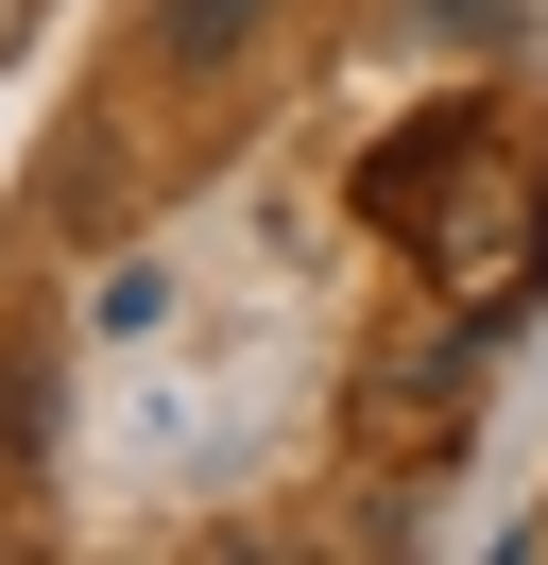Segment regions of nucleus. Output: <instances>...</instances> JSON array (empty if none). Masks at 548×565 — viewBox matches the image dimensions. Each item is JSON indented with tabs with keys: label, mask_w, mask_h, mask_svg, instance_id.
<instances>
[{
	"label": "nucleus",
	"mask_w": 548,
	"mask_h": 565,
	"mask_svg": "<svg viewBox=\"0 0 548 565\" xmlns=\"http://www.w3.org/2000/svg\"><path fill=\"white\" fill-rule=\"evenodd\" d=\"M257 18H274V0H155L137 52H155V86H223L240 52H257Z\"/></svg>",
	"instance_id": "f03ea898"
},
{
	"label": "nucleus",
	"mask_w": 548,
	"mask_h": 565,
	"mask_svg": "<svg viewBox=\"0 0 548 565\" xmlns=\"http://www.w3.org/2000/svg\"><path fill=\"white\" fill-rule=\"evenodd\" d=\"M531 0H411V35H445V52H479V35H514Z\"/></svg>",
	"instance_id": "7ed1b4c3"
},
{
	"label": "nucleus",
	"mask_w": 548,
	"mask_h": 565,
	"mask_svg": "<svg viewBox=\"0 0 548 565\" xmlns=\"http://www.w3.org/2000/svg\"><path fill=\"white\" fill-rule=\"evenodd\" d=\"M377 206H394V241L445 275V309H463L479 343L548 291V172L497 138V120H429V138H394V154H377Z\"/></svg>",
	"instance_id": "f257e3e1"
}]
</instances>
